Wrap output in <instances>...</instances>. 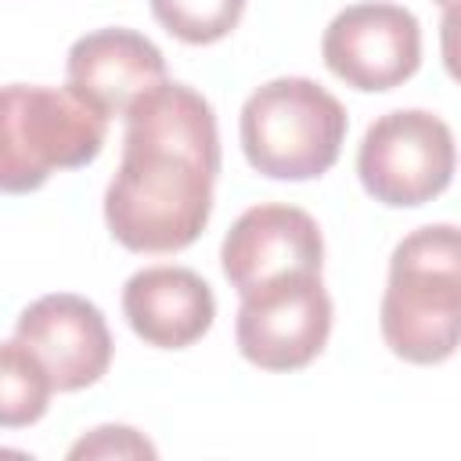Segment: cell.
Returning <instances> with one entry per match:
<instances>
[{"label":"cell","mask_w":461,"mask_h":461,"mask_svg":"<svg viewBox=\"0 0 461 461\" xmlns=\"http://www.w3.org/2000/svg\"><path fill=\"white\" fill-rule=\"evenodd\" d=\"M65 79L83 101L112 119L126 115L140 94L166 79V58L137 29H94L68 47Z\"/></svg>","instance_id":"cell-10"},{"label":"cell","mask_w":461,"mask_h":461,"mask_svg":"<svg viewBox=\"0 0 461 461\" xmlns=\"http://www.w3.org/2000/svg\"><path fill=\"white\" fill-rule=\"evenodd\" d=\"M439 54H443V68L454 83H461V4L443 11L439 22Z\"/></svg>","instance_id":"cell-15"},{"label":"cell","mask_w":461,"mask_h":461,"mask_svg":"<svg viewBox=\"0 0 461 461\" xmlns=\"http://www.w3.org/2000/svg\"><path fill=\"white\" fill-rule=\"evenodd\" d=\"M108 137V115L68 83H7L0 97V187L36 191L58 169L94 162Z\"/></svg>","instance_id":"cell-4"},{"label":"cell","mask_w":461,"mask_h":461,"mask_svg":"<svg viewBox=\"0 0 461 461\" xmlns=\"http://www.w3.org/2000/svg\"><path fill=\"white\" fill-rule=\"evenodd\" d=\"M122 119V158L104 191V223L130 252H184L212 216L220 176L216 112L194 86L162 79Z\"/></svg>","instance_id":"cell-1"},{"label":"cell","mask_w":461,"mask_h":461,"mask_svg":"<svg viewBox=\"0 0 461 461\" xmlns=\"http://www.w3.org/2000/svg\"><path fill=\"white\" fill-rule=\"evenodd\" d=\"M378 328L389 353L418 367L461 349V227L429 223L396 241Z\"/></svg>","instance_id":"cell-2"},{"label":"cell","mask_w":461,"mask_h":461,"mask_svg":"<svg viewBox=\"0 0 461 461\" xmlns=\"http://www.w3.org/2000/svg\"><path fill=\"white\" fill-rule=\"evenodd\" d=\"M321 58L353 90H393L421 65V25L407 7L389 0L349 4L328 22Z\"/></svg>","instance_id":"cell-7"},{"label":"cell","mask_w":461,"mask_h":461,"mask_svg":"<svg viewBox=\"0 0 461 461\" xmlns=\"http://www.w3.org/2000/svg\"><path fill=\"white\" fill-rule=\"evenodd\" d=\"M122 317L130 331L155 349H187L216 321V295L191 267H144L122 285Z\"/></svg>","instance_id":"cell-11"},{"label":"cell","mask_w":461,"mask_h":461,"mask_svg":"<svg viewBox=\"0 0 461 461\" xmlns=\"http://www.w3.org/2000/svg\"><path fill=\"white\" fill-rule=\"evenodd\" d=\"M54 393L50 371L14 335L0 346V425L22 429L47 414Z\"/></svg>","instance_id":"cell-12"},{"label":"cell","mask_w":461,"mask_h":461,"mask_svg":"<svg viewBox=\"0 0 461 461\" xmlns=\"http://www.w3.org/2000/svg\"><path fill=\"white\" fill-rule=\"evenodd\" d=\"M155 454H158L155 443L130 425H97L68 447L72 461H83V457H148L151 461Z\"/></svg>","instance_id":"cell-14"},{"label":"cell","mask_w":461,"mask_h":461,"mask_svg":"<svg viewBox=\"0 0 461 461\" xmlns=\"http://www.w3.org/2000/svg\"><path fill=\"white\" fill-rule=\"evenodd\" d=\"M436 4H439V7L447 11V7H454V4H461V0H436Z\"/></svg>","instance_id":"cell-16"},{"label":"cell","mask_w":461,"mask_h":461,"mask_svg":"<svg viewBox=\"0 0 461 461\" xmlns=\"http://www.w3.org/2000/svg\"><path fill=\"white\" fill-rule=\"evenodd\" d=\"M342 101L306 76H281L256 86L238 119L245 162L270 180L324 176L346 144Z\"/></svg>","instance_id":"cell-3"},{"label":"cell","mask_w":461,"mask_h":461,"mask_svg":"<svg viewBox=\"0 0 461 461\" xmlns=\"http://www.w3.org/2000/svg\"><path fill=\"white\" fill-rule=\"evenodd\" d=\"M324 263V238L317 220L285 202H263L245 209L220 245L223 277L238 295L299 270L321 274Z\"/></svg>","instance_id":"cell-9"},{"label":"cell","mask_w":461,"mask_h":461,"mask_svg":"<svg viewBox=\"0 0 461 461\" xmlns=\"http://www.w3.org/2000/svg\"><path fill=\"white\" fill-rule=\"evenodd\" d=\"M331 317L335 306L321 274H285L241 295L234 342L259 371H299L328 346Z\"/></svg>","instance_id":"cell-6"},{"label":"cell","mask_w":461,"mask_h":461,"mask_svg":"<svg viewBox=\"0 0 461 461\" xmlns=\"http://www.w3.org/2000/svg\"><path fill=\"white\" fill-rule=\"evenodd\" d=\"M151 14L180 43L209 47L238 29L245 0H151Z\"/></svg>","instance_id":"cell-13"},{"label":"cell","mask_w":461,"mask_h":461,"mask_svg":"<svg viewBox=\"0 0 461 461\" xmlns=\"http://www.w3.org/2000/svg\"><path fill=\"white\" fill-rule=\"evenodd\" d=\"M14 339L40 357L58 393H79L101 382L112 367V331L104 313L76 295L50 292L18 313Z\"/></svg>","instance_id":"cell-8"},{"label":"cell","mask_w":461,"mask_h":461,"mask_svg":"<svg viewBox=\"0 0 461 461\" xmlns=\"http://www.w3.org/2000/svg\"><path fill=\"white\" fill-rule=\"evenodd\" d=\"M457 166L450 126L425 108H396L378 115L357 151L364 191L389 209H414L439 198Z\"/></svg>","instance_id":"cell-5"}]
</instances>
